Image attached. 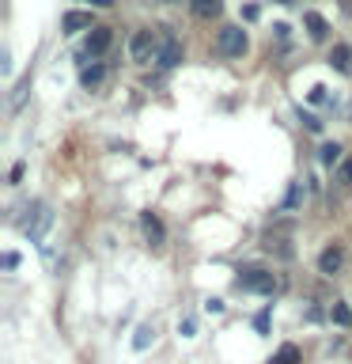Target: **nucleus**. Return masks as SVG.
<instances>
[{"label": "nucleus", "instance_id": "f257e3e1", "mask_svg": "<svg viewBox=\"0 0 352 364\" xmlns=\"http://www.w3.org/2000/svg\"><path fill=\"white\" fill-rule=\"evenodd\" d=\"M235 284H238L243 292H261V296H269V292H277L284 281L277 277V273H269V269H243V273L235 277Z\"/></svg>", "mask_w": 352, "mask_h": 364}, {"label": "nucleus", "instance_id": "f03ea898", "mask_svg": "<svg viewBox=\"0 0 352 364\" xmlns=\"http://www.w3.org/2000/svg\"><path fill=\"white\" fill-rule=\"evenodd\" d=\"M159 46H163V34L136 31L129 38V57H133V61H152V57H159Z\"/></svg>", "mask_w": 352, "mask_h": 364}, {"label": "nucleus", "instance_id": "7ed1b4c3", "mask_svg": "<svg viewBox=\"0 0 352 364\" xmlns=\"http://www.w3.org/2000/svg\"><path fill=\"white\" fill-rule=\"evenodd\" d=\"M27 213H31V216L23 220V232H27L31 239H42V235H45V228L53 224V213H50V205H45V201H34Z\"/></svg>", "mask_w": 352, "mask_h": 364}, {"label": "nucleus", "instance_id": "20e7f679", "mask_svg": "<svg viewBox=\"0 0 352 364\" xmlns=\"http://www.w3.org/2000/svg\"><path fill=\"white\" fill-rule=\"evenodd\" d=\"M216 46H220L224 57H243L250 42H246V31L243 27H224L220 38H216Z\"/></svg>", "mask_w": 352, "mask_h": 364}, {"label": "nucleus", "instance_id": "39448f33", "mask_svg": "<svg viewBox=\"0 0 352 364\" xmlns=\"http://www.w3.org/2000/svg\"><path fill=\"white\" fill-rule=\"evenodd\" d=\"M345 262H348L345 247H341V243H329L322 255H318V273H326V277H337V273L345 269Z\"/></svg>", "mask_w": 352, "mask_h": 364}, {"label": "nucleus", "instance_id": "423d86ee", "mask_svg": "<svg viewBox=\"0 0 352 364\" xmlns=\"http://www.w3.org/2000/svg\"><path fill=\"white\" fill-rule=\"evenodd\" d=\"M110 42H114L110 27H91L87 46H84V57H99V53H106V50H110Z\"/></svg>", "mask_w": 352, "mask_h": 364}, {"label": "nucleus", "instance_id": "0eeeda50", "mask_svg": "<svg viewBox=\"0 0 352 364\" xmlns=\"http://www.w3.org/2000/svg\"><path fill=\"white\" fill-rule=\"evenodd\" d=\"M155 61L163 65V68H175V65L182 61V46H178L175 34H167V31H163V46H159V57H155Z\"/></svg>", "mask_w": 352, "mask_h": 364}, {"label": "nucleus", "instance_id": "6e6552de", "mask_svg": "<svg viewBox=\"0 0 352 364\" xmlns=\"http://www.w3.org/2000/svg\"><path fill=\"white\" fill-rule=\"evenodd\" d=\"M141 228H144V239L152 247H163V239H167V232H163V220H159L155 213H141Z\"/></svg>", "mask_w": 352, "mask_h": 364}, {"label": "nucleus", "instance_id": "1a4fd4ad", "mask_svg": "<svg viewBox=\"0 0 352 364\" xmlns=\"http://www.w3.org/2000/svg\"><path fill=\"white\" fill-rule=\"evenodd\" d=\"M87 27H95V23H91V11H65V19H61L65 34H76V31H87Z\"/></svg>", "mask_w": 352, "mask_h": 364}, {"label": "nucleus", "instance_id": "9d476101", "mask_svg": "<svg viewBox=\"0 0 352 364\" xmlns=\"http://www.w3.org/2000/svg\"><path fill=\"white\" fill-rule=\"evenodd\" d=\"M189 11L197 19H216L224 11V0H189Z\"/></svg>", "mask_w": 352, "mask_h": 364}, {"label": "nucleus", "instance_id": "9b49d317", "mask_svg": "<svg viewBox=\"0 0 352 364\" xmlns=\"http://www.w3.org/2000/svg\"><path fill=\"white\" fill-rule=\"evenodd\" d=\"M303 23H307V31H311V38L314 42H326V34H329V23L318 16V11H303Z\"/></svg>", "mask_w": 352, "mask_h": 364}, {"label": "nucleus", "instance_id": "f8f14e48", "mask_svg": "<svg viewBox=\"0 0 352 364\" xmlns=\"http://www.w3.org/2000/svg\"><path fill=\"white\" fill-rule=\"evenodd\" d=\"M329 65H334L337 68V73H352V50H348V46H334V53H329Z\"/></svg>", "mask_w": 352, "mask_h": 364}, {"label": "nucleus", "instance_id": "ddd939ff", "mask_svg": "<svg viewBox=\"0 0 352 364\" xmlns=\"http://www.w3.org/2000/svg\"><path fill=\"white\" fill-rule=\"evenodd\" d=\"M102 80H106V68L102 65H91V68H84V76H79V84H84L87 91H95Z\"/></svg>", "mask_w": 352, "mask_h": 364}, {"label": "nucleus", "instance_id": "4468645a", "mask_svg": "<svg viewBox=\"0 0 352 364\" xmlns=\"http://www.w3.org/2000/svg\"><path fill=\"white\" fill-rule=\"evenodd\" d=\"M269 364H299V346H292V341H288V346H280L277 353H273Z\"/></svg>", "mask_w": 352, "mask_h": 364}, {"label": "nucleus", "instance_id": "2eb2a0df", "mask_svg": "<svg viewBox=\"0 0 352 364\" xmlns=\"http://www.w3.org/2000/svg\"><path fill=\"white\" fill-rule=\"evenodd\" d=\"M329 318H334L337 326H352V307H348V304H337V300H334V307H329Z\"/></svg>", "mask_w": 352, "mask_h": 364}, {"label": "nucleus", "instance_id": "dca6fc26", "mask_svg": "<svg viewBox=\"0 0 352 364\" xmlns=\"http://www.w3.org/2000/svg\"><path fill=\"white\" fill-rule=\"evenodd\" d=\"M152 338H155V330H152V326H136V338H133V349H136V353H144L148 346H152Z\"/></svg>", "mask_w": 352, "mask_h": 364}, {"label": "nucleus", "instance_id": "f3484780", "mask_svg": "<svg viewBox=\"0 0 352 364\" xmlns=\"http://www.w3.org/2000/svg\"><path fill=\"white\" fill-rule=\"evenodd\" d=\"M265 247H269V250H277L280 258H292V247H288V239H284V235H269V239H265Z\"/></svg>", "mask_w": 352, "mask_h": 364}, {"label": "nucleus", "instance_id": "a211bd4d", "mask_svg": "<svg viewBox=\"0 0 352 364\" xmlns=\"http://www.w3.org/2000/svg\"><path fill=\"white\" fill-rule=\"evenodd\" d=\"M299 205H303V182H295L288 190V198H284V209H299Z\"/></svg>", "mask_w": 352, "mask_h": 364}, {"label": "nucleus", "instance_id": "6ab92c4d", "mask_svg": "<svg viewBox=\"0 0 352 364\" xmlns=\"http://www.w3.org/2000/svg\"><path fill=\"white\" fill-rule=\"evenodd\" d=\"M322 164H326V167L341 164V144H322Z\"/></svg>", "mask_w": 352, "mask_h": 364}, {"label": "nucleus", "instance_id": "aec40b11", "mask_svg": "<svg viewBox=\"0 0 352 364\" xmlns=\"http://www.w3.org/2000/svg\"><path fill=\"white\" fill-rule=\"evenodd\" d=\"M337 178H341V186H345V190H352V159H345V164H341Z\"/></svg>", "mask_w": 352, "mask_h": 364}, {"label": "nucleus", "instance_id": "412c9836", "mask_svg": "<svg viewBox=\"0 0 352 364\" xmlns=\"http://www.w3.org/2000/svg\"><path fill=\"white\" fill-rule=\"evenodd\" d=\"M182 338H193V330H197V323H193V318H182Z\"/></svg>", "mask_w": 352, "mask_h": 364}, {"label": "nucleus", "instance_id": "4be33fe9", "mask_svg": "<svg viewBox=\"0 0 352 364\" xmlns=\"http://www.w3.org/2000/svg\"><path fill=\"white\" fill-rule=\"evenodd\" d=\"M254 326H258V334H265V330H269V311H261V315L254 318Z\"/></svg>", "mask_w": 352, "mask_h": 364}, {"label": "nucleus", "instance_id": "5701e85b", "mask_svg": "<svg viewBox=\"0 0 352 364\" xmlns=\"http://www.w3.org/2000/svg\"><path fill=\"white\" fill-rule=\"evenodd\" d=\"M19 266V255H16V250H8V255H4V269H16Z\"/></svg>", "mask_w": 352, "mask_h": 364}, {"label": "nucleus", "instance_id": "b1692460", "mask_svg": "<svg viewBox=\"0 0 352 364\" xmlns=\"http://www.w3.org/2000/svg\"><path fill=\"white\" fill-rule=\"evenodd\" d=\"M204 311H209V315H220V311H224V300H209V304H204Z\"/></svg>", "mask_w": 352, "mask_h": 364}, {"label": "nucleus", "instance_id": "393cba45", "mask_svg": "<svg viewBox=\"0 0 352 364\" xmlns=\"http://www.w3.org/2000/svg\"><path fill=\"white\" fill-rule=\"evenodd\" d=\"M258 16H261V11H258V8H254V4H250V8H243V19H250V23H254V19H258Z\"/></svg>", "mask_w": 352, "mask_h": 364}, {"label": "nucleus", "instance_id": "a878e982", "mask_svg": "<svg viewBox=\"0 0 352 364\" xmlns=\"http://www.w3.org/2000/svg\"><path fill=\"white\" fill-rule=\"evenodd\" d=\"M326 99V87H311V102H322Z\"/></svg>", "mask_w": 352, "mask_h": 364}, {"label": "nucleus", "instance_id": "bb28decb", "mask_svg": "<svg viewBox=\"0 0 352 364\" xmlns=\"http://www.w3.org/2000/svg\"><path fill=\"white\" fill-rule=\"evenodd\" d=\"M87 4H91V8H110L114 0H87Z\"/></svg>", "mask_w": 352, "mask_h": 364}, {"label": "nucleus", "instance_id": "cd10ccee", "mask_svg": "<svg viewBox=\"0 0 352 364\" xmlns=\"http://www.w3.org/2000/svg\"><path fill=\"white\" fill-rule=\"evenodd\" d=\"M280 4H295V0H280Z\"/></svg>", "mask_w": 352, "mask_h": 364}, {"label": "nucleus", "instance_id": "c85d7f7f", "mask_svg": "<svg viewBox=\"0 0 352 364\" xmlns=\"http://www.w3.org/2000/svg\"><path fill=\"white\" fill-rule=\"evenodd\" d=\"M159 4H170V0H159Z\"/></svg>", "mask_w": 352, "mask_h": 364}, {"label": "nucleus", "instance_id": "c756f323", "mask_svg": "<svg viewBox=\"0 0 352 364\" xmlns=\"http://www.w3.org/2000/svg\"><path fill=\"white\" fill-rule=\"evenodd\" d=\"M348 11H352V0H348Z\"/></svg>", "mask_w": 352, "mask_h": 364}]
</instances>
